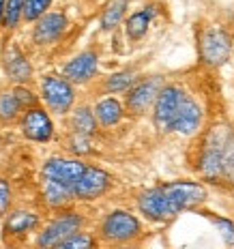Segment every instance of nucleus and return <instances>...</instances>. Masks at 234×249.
<instances>
[{
    "label": "nucleus",
    "mask_w": 234,
    "mask_h": 249,
    "mask_svg": "<svg viewBox=\"0 0 234 249\" xmlns=\"http://www.w3.org/2000/svg\"><path fill=\"white\" fill-rule=\"evenodd\" d=\"M86 163L82 159H69V157H52L43 163L41 168V178L45 180H54L65 187H71L80 180V176L84 174Z\"/></svg>",
    "instance_id": "11"
},
{
    "label": "nucleus",
    "mask_w": 234,
    "mask_h": 249,
    "mask_svg": "<svg viewBox=\"0 0 234 249\" xmlns=\"http://www.w3.org/2000/svg\"><path fill=\"white\" fill-rule=\"evenodd\" d=\"M206 200V189L191 180H174L142 191L138 196V211L150 221H168L180 211L198 206Z\"/></svg>",
    "instance_id": "1"
},
{
    "label": "nucleus",
    "mask_w": 234,
    "mask_h": 249,
    "mask_svg": "<svg viewBox=\"0 0 234 249\" xmlns=\"http://www.w3.org/2000/svg\"><path fill=\"white\" fill-rule=\"evenodd\" d=\"M54 249H99V238L92 232L80 230L73 232L71 236H67L65 241H60Z\"/></svg>",
    "instance_id": "22"
},
{
    "label": "nucleus",
    "mask_w": 234,
    "mask_h": 249,
    "mask_svg": "<svg viewBox=\"0 0 234 249\" xmlns=\"http://www.w3.org/2000/svg\"><path fill=\"white\" fill-rule=\"evenodd\" d=\"M41 224V217L33 211H13L4 219V234L9 236H26L30 232H35Z\"/></svg>",
    "instance_id": "16"
},
{
    "label": "nucleus",
    "mask_w": 234,
    "mask_h": 249,
    "mask_svg": "<svg viewBox=\"0 0 234 249\" xmlns=\"http://www.w3.org/2000/svg\"><path fill=\"white\" fill-rule=\"evenodd\" d=\"M69 150L75 155H88L90 153V138L86 136H77V133H71V140H69Z\"/></svg>",
    "instance_id": "30"
},
{
    "label": "nucleus",
    "mask_w": 234,
    "mask_h": 249,
    "mask_svg": "<svg viewBox=\"0 0 234 249\" xmlns=\"http://www.w3.org/2000/svg\"><path fill=\"white\" fill-rule=\"evenodd\" d=\"M110 187H112L110 172H106L103 168H97V165H86L84 174L73 185V200L92 202V200L101 198Z\"/></svg>",
    "instance_id": "9"
},
{
    "label": "nucleus",
    "mask_w": 234,
    "mask_h": 249,
    "mask_svg": "<svg viewBox=\"0 0 234 249\" xmlns=\"http://www.w3.org/2000/svg\"><path fill=\"white\" fill-rule=\"evenodd\" d=\"M71 131L77 133V136H86V138L95 136L97 118L88 106H80L73 110V114H71Z\"/></svg>",
    "instance_id": "20"
},
{
    "label": "nucleus",
    "mask_w": 234,
    "mask_h": 249,
    "mask_svg": "<svg viewBox=\"0 0 234 249\" xmlns=\"http://www.w3.org/2000/svg\"><path fill=\"white\" fill-rule=\"evenodd\" d=\"M2 11H4V0H0V26H2Z\"/></svg>",
    "instance_id": "32"
},
{
    "label": "nucleus",
    "mask_w": 234,
    "mask_h": 249,
    "mask_svg": "<svg viewBox=\"0 0 234 249\" xmlns=\"http://www.w3.org/2000/svg\"><path fill=\"white\" fill-rule=\"evenodd\" d=\"M52 0H24V19L26 22H37L41 15L48 13Z\"/></svg>",
    "instance_id": "26"
},
{
    "label": "nucleus",
    "mask_w": 234,
    "mask_h": 249,
    "mask_svg": "<svg viewBox=\"0 0 234 249\" xmlns=\"http://www.w3.org/2000/svg\"><path fill=\"white\" fill-rule=\"evenodd\" d=\"M211 221H213V226L219 230V234H221L223 241H226V245L234 249V221L223 219V217H217V215H213Z\"/></svg>",
    "instance_id": "27"
},
{
    "label": "nucleus",
    "mask_w": 234,
    "mask_h": 249,
    "mask_svg": "<svg viewBox=\"0 0 234 249\" xmlns=\"http://www.w3.org/2000/svg\"><path fill=\"white\" fill-rule=\"evenodd\" d=\"M232 54V37L219 26H211L200 35V56L209 67H221Z\"/></svg>",
    "instance_id": "6"
},
{
    "label": "nucleus",
    "mask_w": 234,
    "mask_h": 249,
    "mask_svg": "<svg viewBox=\"0 0 234 249\" xmlns=\"http://www.w3.org/2000/svg\"><path fill=\"white\" fill-rule=\"evenodd\" d=\"M11 185H9L7 178H0V219L2 217H7L9 209H11Z\"/></svg>",
    "instance_id": "29"
},
{
    "label": "nucleus",
    "mask_w": 234,
    "mask_h": 249,
    "mask_svg": "<svg viewBox=\"0 0 234 249\" xmlns=\"http://www.w3.org/2000/svg\"><path fill=\"white\" fill-rule=\"evenodd\" d=\"M22 107H19L18 99L13 97L11 90L0 92V123H13L22 116Z\"/></svg>",
    "instance_id": "24"
},
{
    "label": "nucleus",
    "mask_w": 234,
    "mask_h": 249,
    "mask_svg": "<svg viewBox=\"0 0 234 249\" xmlns=\"http://www.w3.org/2000/svg\"><path fill=\"white\" fill-rule=\"evenodd\" d=\"M41 191H43V200L50 209H62V206H67L71 200H73V189L60 185V183H54V180L43 178Z\"/></svg>",
    "instance_id": "19"
},
{
    "label": "nucleus",
    "mask_w": 234,
    "mask_h": 249,
    "mask_svg": "<svg viewBox=\"0 0 234 249\" xmlns=\"http://www.w3.org/2000/svg\"><path fill=\"white\" fill-rule=\"evenodd\" d=\"M41 99L48 106L50 112L65 116L71 112L75 103V86L67 82L62 75L48 73L41 80Z\"/></svg>",
    "instance_id": "4"
},
{
    "label": "nucleus",
    "mask_w": 234,
    "mask_h": 249,
    "mask_svg": "<svg viewBox=\"0 0 234 249\" xmlns=\"http://www.w3.org/2000/svg\"><path fill=\"white\" fill-rule=\"evenodd\" d=\"M11 92H13L15 99H18V103H19V107H22V110H28V107H35V106H37V95H35L30 88H26V86H15Z\"/></svg>",
    "instance_id": "28"
},
{
    "label": "nucleus",
    "mask_w": 234,
    "mask_h": 249,
    "mask_svg": "<svg viewBox=\"0 0 234 249\" xmlns=\"http://www.w3.org/2000/svg\"><path fill=\"white\" fill-rule=\"evenodd\" d=\"M2 67L7 77L13 82L15 86H26L33 80V65L26 58V54L18 45H7L2 52Z\"/></svg>",
    "instance_id": "14"
},
{
    "label": "nucleus",
    "mask_w": 234,
    "mask_h": 249,
    "mask_svg": "<svg viewBox=\"0 0 234 249\" xmlns=\"http://www.w3.org/2000/svg\"><path fill=\"white\" fill-rule=\"evenodd\" d=\"M163 86L165 84H163V77L161 75H150V77H144V80H138L136 84L127 90V97H125V107H127V112L133 114V116L146 114L150 107H153V103Z\"/></svg>",
    "instance_id": "7"
},
{
    "label": "nucleus",
    "mask_w": 234,
    "mask_h": 249,
    "mask_svg": "<svg viewBox=\"0 0 234 249\" xmlns=\"http://www.w3.org/2000/svg\"><path fill=\"white\" fill-rule=\"evenodd\" d=\"M114 249H138V247H133L131 243H125V245H114Z\"/></svg>",
    "instance_id": "31"
},
{
    "label": "nucleus",
    "mask_w": 234,
    "mask_h": 249,
    "mask_svg": "<svg viewBox=\"0 0 234 249\" xmlns=\"http://www.w3.org/2000/svg\"><path fill=\"white\" fill-rule=\"evenodd\" d=\"M200 170L209 178L234 174V138L226 127H219L209 136L202 148Z\"/></svg>",
    "instance_id": "2"
},
{
    "label": "nucleus",
    "mask_w": 234,
    "mask_h": 249,
    "mask_svg": "<svg viewBox=\"0 0 234 249\" xmlns=\"http://www.w3.org/2000/svg\"><path fill=\"white\" fill-rule=\"evenodd\" d=\"M202 124V110L200 106L191 99V97L185 95L180 107L176 110L174 118H172V124H170V131H176V133H183V136H191L200 129Z\"/></svg>",
    "instance_id": "15"
},
{
    "label": "nucleus",
    "mask_w": 234,
    "mask_h": 249,
    "mask_svg": "<svg viewBox=\"0 0 234 249\" xmlns=\"http://www.w3.org/2000/svg\"><path fill=\"white\" fill-rule=\"evenodd\" d=\"M84 228V217L75 211H67L62 215L54 217L48 226L35 238V249H54L60 241L71 236L73 232H80Z\"/></svg>",
    "instance_id": "5"
},
{
    "label": "nucleus",
    "mask_w": 234,
    "mask_h": 249,
    "mask_svg": "<svg viewBox=\"0 0 234 249\" xmlns=\"http://www.w3.org/2000/svg\"><path fill=\"white\" fill-rule=\"evenodd\" d=\"M67 26H69V19L62 11H48L45 15L35 22V28H33V43L35 45H54L62 35H65Z\"/></svg>",
    "instance_id": "12"
},
{
    "label": "nucleus",
    "mask_w": 234,
    "mask_h": 249,
    "mask_svg": "<svg viewBox=\"0 0 234 249\" xmlns=\"http://www.w3.org/2000/svg\"><path fill=\"white\" fill-rule=\"evenodd\" d=\"M99 236L110 245H125L142 236V221L133 213L116 209L108 213L99 224Z\"/></svg>",
    "instance_id": "3"
},
{
    "label": "nucleus",
    "mask_w": 234,
    "mask_h": 249,
    "mask_svg": "<svg viewBox=\"0 0 234 249\" xmlns=\"http://www.w3.org/2000/svg\"><path fill=\"white\" fill-rule=\"evenodd\" d=\"M97 69H99L97 52L86 50V52H82V54L73 56V58L62 67V77H65L67 82H71L73 86L75 84L82 86V84H88V82L97 75Z\"/></svg>",
    "instance_id": "13"
},
{
    "label": "nucleus",
    "mask_w": 234,
    "mask_h": 249,
    "mask_svg": "<svg viewBox=\"0 0 234 249\" xmlns=\"http://www.w3.org/2000/svg\"><path fill=\"white\" fill-rule=\"evenodd\" d=\"M185 99V90L176 84H168L159 90L157 99L153 103V123L159 131H170V124L176 110Z\"/></svg>",
    "instance_id": "8"
},
{
    "label": "nucleus",
    "mask_w": 234,
    "mask_h": 249,
    "mask_svg": "<svg viewBox=\"0 0 234 249\" xmlns=\"http://www.w3.org/2000/svg\"><path fill=\"white\" fill-rule=\"evenodd\" d=\"M127 9H129V0H110V2L106 4V9H103L101 19H99L101 30H106V33L116 30L123 22L125 13H127Z\"/></svg>",
    "instance_id": "21"
},
{
    "label": "nucleus",
    "mask_w": 234,
    "mask_h": 249,
    "mask_svg": "<svg viewBox=\"0 0 234 249\" xmlns=\"http://www.w3.org/2000/svg\"><path fill=\"white\" fill-rule=\"evenodd\" d=\"M92 114H95V118H97V124H101V127H114V124H118L123 121L125 107L116 97H103L95 106Z\"/></svg>",
    "instance_id": "18"
},
{
    "label": "nucleus",
    "mask_w": 234,
    "mask_h": 249,
    "mask_svg": "<svg viewBox=\"0 0 234 249\" xmlns=\"http://www.w3.org/2000/svg\"><path fill=\"white\" fill-rule=\"evenodd\" d=\"M136 82H138L136 71L125 69V71H118V73H112V75L106 80L103 88H106L108 92H127L129 88L136 84Z\"/></svg>",
    "instance_id": "23"
},
{
    "label": "nucleus",
    "mask_w": 234,
    "mask_h": 249,
    "mask_svg": "<svg viewBox=\"0 0 234 249\" xmlns=\"http://www.w3.org/2000/svg\"><path fill=\"white\" fill-rule=\"evenodd\" d=\"M157 15V7L155 4H148V7L140 9V11L131 13L125 24V33H127L129 41H140L144 35L148 33V26L153 22V18Z\"/></svg>",
    "instance_id": "17"
},
{
    "label": "nucleus",
    "mask_w": 234,
    "mask_h": 249,
    "mask_svg": "<svg viewBox=\"0 0 234 249\" xmlns=\"http://www.w3.org/2000/svg\"><path fill=\"white\" fill-rule=\"evenodd\" d=\"M19 129H22V136L30 142H50L54 138V123H52L48 110L35 106L22 112L19 116Z\"/></svg>",
    "instance_id": "10"
},
{
    "label": "nucleus",
    "mask_w": 234,
    "mask_h": 249,
    "mask_svg": "<svg viewBox=\"0 0 234 249\" xmlns=\"http://www.w3.org/2000/svg\"><path fill=\"white\" fill-rule=\"evenodd\" d=\"M22 19H24V0H4L2 28L15 30Z\"/></svg>",
    "instance_id": "25"
}]
</instances>
